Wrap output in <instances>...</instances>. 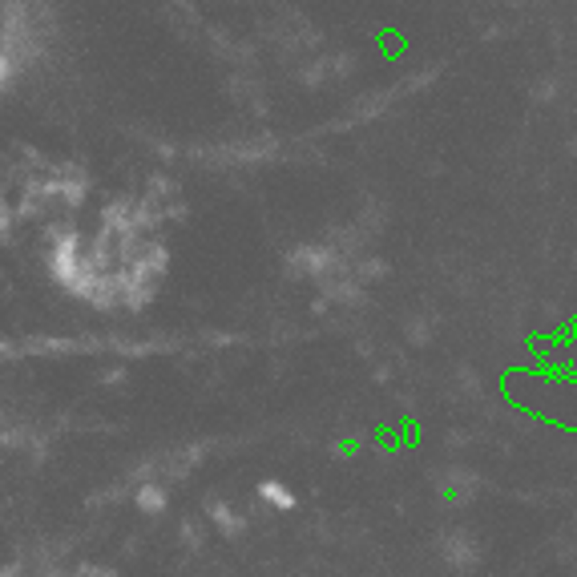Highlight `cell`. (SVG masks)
Listing matches in <instances>:
<instances>
[{
  "label": "cell",
  "instance_id": "1",
  "mask_svg": "<svg viewBox=\"0 0 577 577\" xmlns=\"http://www.w3.org/2000/svg\"><path fill=\"white\" fill-rule=\"evenodd\" d=\"M263 497L271 505H279V509H291V505H295V497H291L283 485H275V480H266V485H263Z\"/></svg>",
  "mask_w": 577,
  "mask_h": 577
},
{
  "label": "cell",
  "instance_id": "2",
  "mask_svg": "<svg viewBox=\"0 0 577 577\" xmlns=\"http://www.w3.org/2000/svg\"><path fill=\"white\" fill-rule=\"evenodd\" d=\"M162 505H166V497H162L158 489H142V493H137V509H145V513H158Z\"/></svg>",
  "mask_w": 577,
  "mask_h": 577
},
{
  "label": "cell",
  "instance_id": "3",
  "mask_svg": "<svg viewBox=\"0 0 577 577\" xmlns=\"http://www.w3.org/2000/svg\"><path fill=\"white\" fill-rule=\"evenodd\" d=\"M13 73H16V61H13V53H8V49H0V89H5V85L13 81Z\"/></svg>",
  "mask_w": 577,
  "mask_h": 577
}]
</instances>
